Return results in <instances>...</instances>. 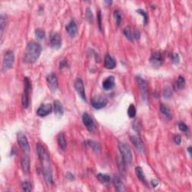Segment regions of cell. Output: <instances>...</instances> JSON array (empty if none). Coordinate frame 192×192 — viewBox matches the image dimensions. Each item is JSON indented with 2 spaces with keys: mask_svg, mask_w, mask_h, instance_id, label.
<instances>
[{
  "mask_svg": "<svg viewBox=\"0 0 192 192\" xmlns=\"http://www.w3.org/2000/svg\"><path fill=\"white\" fill-rule=\"evenodd\" d=\"M98 26L99 29L102 30V14H101V11H99L98 13Z\"/></svg>",
  "mask_w": 192,
  "mask_h": 192,
  "instance_id": "cell-42",
  "label": "cell"
},
{
  "mask_svg": "<svg viewBox=\"0 0 192 192\" xmlns=\"http://www.w3.org/2000/svg\"><path fill=\"white\" fill-rule=\"evenodd\" d=\"M50 44L51 47L54 49H59L62 46V38L59 33H53L50 35Z\"/></svg>",
  "mask_w": 192,
  "mask_h": 192,
  "instance_id": "cell-12",
  "label": "cell"
},
{
  "mask_svg": "<svg viewBox=\"0 0 192 192\" xmlns=\"http://www.w3.org/2000/svg\"><path fill=\"white\" fill-rule=\"evenodd\" d=\"M104 67L107 69H113L116 66V62L115 59L110 54H107L104 57Z\"/></svg>",
  "mask_w": 192,
  "mask_h": 192,
  "instance_id": "cell-17",
  "label": "cell"
},
{
  "mask_svg": "<svg viewBox=\"0 0 192 192\" xmlns=\"http://www.w3.org/2000/svg\"><path fill=\"white\" fill-rule=\"evenodd\" d=\"M54 108L55 113L58 116H62L64 114V107L59 101L55 100L54 102Z\"/></svg>",
  "mask_w": 192,
  "mask_h": 192,
  "instance_id": "cell-20",
  "label": "cell"
},
{
  "mask_svg": "<svg viewBox=\"0 0 192 192\" xmlns=\"http://www.w3.org/2000/svg\"><path fill=\"white\" fill-rule=\"evenodd\" d=\"M163 95L166 99L170 98L173 96V91H172V89H170V87H169L167 86V87H165L164 88Z\"/></svg>",
  "mask_w": 192,
  "mask_h": 192,
  "instance_id": "cell-29",
  "label": "cell"
},
{
  "mask_svg": "<svg viewBox=\"0 0 192 192\" xmlns=\"http://www.w3.org/2000/svg\"><path fill=\"white\" fill-rule=\"evenodd\" d=\"M125 162L124 161V160L122 158H119L117 160V164H118L119 169H120V171H124L125 170Z\"/></svg>",
  "mask_w": 192,
  "mask_h": 192,
  "instance_id": "cell-38",
  "label": "cell"
},
{
  "mask_svg": "<svg viewBox=\"0 0 192 192\" xmlns=\"http://www.w3.org/2000/svg\"><path fill=\"white\" fill-rule=\"evenodd\" d=\"M185 78L183 77H182V76H179L176 83V89H183L185 87Z\"/></svg>",
  "mask_w": 192,
  "mask_h": 192,
  "instance_id": "cell-28",
  "label": "cell"
},
{
  "mask_svg": "<svg viewBox=\"0 0 192 192\" xmlns=\"http://www.w3.org/2000/svg\"><path fill=\"white\" fill-rule=\"evenodd\" d=\"M67 178L69 180H74V176L73 175V173L68 172V173H67Z\"/></svg>",
  "mask_w": 192,
  "mask_h": 192,
  "instance_id": "cell-44",
  "label": "cell"
},
{
  "mask_svg": "<svg viewBox=\"0 0 192 192\" xmlns=\"http://www.w3.org/2000/svg\"><path fill=\"white\" fill-rule=\"evenodd\" d=\"M65 29L69 35L72 36V37H74L77 33V27L75 21L74 20H72L65 26Z\"/></svg>",
  "mask_w": 192,
  "mask_h": 192,
  "instance_id": "cell-16",
  "label": "cell"
},
{
  "mask_svg": "<svg viewBox=\"0 0 192 192\" xmlns=\"http://www.w3.org/2000/svg\"><path fill=\"white\" fill-rule=\"evenodd\" d=\"M174 142L176 143V145H180L182 142V138L181 136L179 135H176V136L174 137Z\"/></svg>",
  "mask_w": 192,
  "mask_h": 192,
  "instance_id": "cell-41",
  "label": "cell"
},
{
  "mask_svg": "<svg viewBox=\"0 0 192 192\" xmlns=\"http://www.w3.org/2000/svg\"><path fill=\"white\" fill-rule=\"evenodd\" d=\"M91 104L95 110H100L106 107L107 104V100L103 97H95L91 101Z\"/></svg>",
  "mask_w": 192,
  "mask_h": 192,
  "instance_id": "cell-11",
  "label": "cell"
},
{
  "mask_svg": "<svg viewBox=\"0 0 192 192\" xmlns=\"http://www.w3.org/2000/svg\"><path fill=\"white\" fill-rule=\"evenodd\" d=\"M113 17L115 19L116 23L118 26H120L121 22H122V14H121L120 11L119 10H116L113 12Z\"/></svg>",
  "mask_w": 192,
  "mask_h": 192,
  "instance_id": "cell-31",
  "label": "cell"
},
{
  "mask_svg": "<svg viewBox=\"0 0 192 192\" xmlns=\"http://www.w3.org/2000/svg\"><path fill=\"white\" fill-rule=\"evenodd\" d=\"M97 177H98V180L101 182V183H104V184H106V183H110V176H108V175L105 174V173H98V174Z\"/></svg>",
  "mask_w": 192,
  "mask_h": 192,
  "instance_id": "cell-26",
  "label": "cell"
},
{
  "mask_svg": "<svg viewBox=\"0 0 192 192\" xmlns=\"http://www.w3.org/2000/svg\"><path fill=\"white\" fill-rule=\"evenodd\" d=\"M24 93L22 95V106L25 109L29 105V94L31 90V81L28 77H25L24 80Z\"/></svg>",
  "mask_w": 192,
  "mask_h": 192,
  "instance_id": "cell-3",
  "label": "cell"
},
{
  "mask_svg": "<svg viewBox=\"0 0 192 192\" xmlns=\"http://www.w3.org/2000/svg\"><path fill=\"white\" fill-rule=\"evenodd\" d=\"M42 48L39 43L31 41L26 45L24 56V62L26 64H32L40 57Z\"/></svg>",
  "mask_w": 192,
  "mask_h": 192,
  "instance_id": "cell-1",
  "label": "cell"
},
{
  "mask_svg": "<svg viewBox=\"0 0 192 192\" xmlns=\"http://www.w3.org/2000/svg\"><path fill=\"white\" fill-rule=\"evenodd\" d=\"M53 111V106L50 104H44L38 108L37 115L40 117H44L50 114Z\"/></svg>",
  "mask_w": 192,
  "mask_h": 192,
  "instance_id": "cell-10",
  "label": "cell"
},
{
  "mask_svg": "<svg viewBox=\"0 0 192 192\" xmlns=\"http://www.w3.org/2000/svg\"><path fill=\"white\" fill-rule=\"evenodd\" d=\"M21 188L24 191H32V185L29 182H23L21 184Z\"/></svg>",
  "mask_w": 192,
  "mask_h": 192,
  "instance_id": "cell-36",
  "label": "cell"
},
{
  "mask_svg": "<svg viewBox=\"0 0 192 192\" xmlns=\"http://www.w3.org/2000/svg\"><path fill=\"white\" fill-rule=\"evenodd\" d=\"M102 87L104 90H110L115 87V77L113 76H109L102 83Z\"/></svg>",
  "mask_w": 192,
  "mask_h": 192,
  "instance_id": "cell-15",
  "label": "cell"
},
{
  "mask_svg": "<svg viewBox=\"0 0 192 192\" xmlns=\"http://www.w3.org/2000/svg\"><path fill=\"white\" fill-rule=\"evenodd\" d=\"M163 60V56H162L161 52L153 53L150 59V62H151L152 65L155 66V67H159V66L161 65Z\"/></svg>",
  "mask_w": 192,
  "mask_h": 192,
  "instance_id": "cell-13",
  "label": "cell"
},
{
  "mask_svg": "<svg viewBox=\"0 0 192 192\" xmlns=\"http://www.w3.org/2000/svg\"><path fill=\"white\" fill-rule=\"evenodd\" d=\"M160 111L168 119V120H171L172 118H173V116H172V113L171 110H170V107H168L167 104H161L160 105Z\"/></svg>",
  "mask_w": 192,
  "mask_h": 192,
  "instance_id": "cell-19",
  "label": "cell"
},
{
  "mask_svg": "<svg viewBox=\"0 0 192 192\" xmlns=\"http://www.w3.org/2000/svg\"><path fill=\"white\" fill-rule=\"evenodd\" d=\"M57 143L59 146L62 149V150H65L67 147V142H66L65 135L64 133L61 132L57 136Z\"/></svg>",
  "mask_w": 192,
  "mask_h": 192,
  "instance_id": "cell-21",
  "label": "cell"
},
{
  "mask_svg": "<svg viewBox=\"0 0 192 192\" xmlns=\"http://www.w3.org/2000/svg\"><path fill=\"white\" fill-rule=\"evenodd\" d=\"M123 34L129 41H133L134 40V31L132 30L131 26H126L123 29Z\"/></svg>",
  "mask_w": 192,
  "mask_h": 192,
  "instance_id": "cell-25",
  "label": "cell"
},
{
  "mask_svg": "<svg viewBox=\"0 0 192 192\" xmlns=\"http://www.w3.org/2000/svg\"><path fill=\"white\" fill-rule=\"evenodd\" d=\"M137 113V110H136V107L134 104H131L129 106L128 109V115L130 118H135V116H136Z\"/></svg>",
  "mask_w": 192,
  "mask_h": 192,
  "instance_id": "cell-30",
  "label": "cell"
},
{
  "mask_svg": "<svg viewBox=\"0 0 192 192\" xmlns=\"http://www.w3.org/2000/svg\"><path fill=\"white\" fill-rule=\"evenodd\" d=\"M82 120H83V123L85 125V127L87 128V130L89 131L92 132L95 130V122H94L93 120L91 117V116L89 115L88 113H84L82 116Z\"/></svg>",
  "mask_w": 192,
  "mask_h": 192,
  "instance_id": "cell-7",
  "label": "cell"
},
{
  "mask_svg": "<svg viewBox=\"0 0 192 192\" xmlns=\"http://www.w3.org/2000/svg\"><path fill=\"white\" fill-rule=\"evenodd\" d=\"M135 173H136V176L140 179V181L142 182L143 184L147 185L146 179L145 175H144V173L143 171V169H142L141 167H137L135 168Z\"/></svg>",
  "mask_w": 192,
  "mask_h": 192,
  "instance_id": "cell-22",
  "label": "cell"
},
{
  "mask_svg": "<svg viewBox=\"0 0 192 192\" xmlns=\"http://www.w3.org/2000/svg\"><path fill=\"white\" fill-rule=\"evenodd\" d=\"M151 183H152V186H153V187H157V186H158V182L157 181V180H155V179H152V182H151Z\"/></svg>",
  "mask_w": 192,
  "mask_h": 192,
  "instance_id": "cell-45",
  "label": "cell"
},
{
  "mask_svg": "<svg viewBox=\"0 0 192 192\" xmlns=\"http://www.w3.org/2000/svg\"><path fill=\"white\" fill-rule=\"evenodd\" d=\"M87 145L88 146L89 148L92 150L93 152H95V153H99L101 151V147L99 146L98 143H97L95 141H92V140H88L87 142Z\"/></svg>",
  "mask_w": 192,
  "mask_h": 192,
  "instance_id": "cell-24",
  "label": "cell"
},
{
  "mask_svg": "<svg viewBox=\"0 0 192 192\" xmlns=\"http://www.w3.org/2000/svg\"><path fill=\"white\" fill-rule=\"evenodd\" d=\"M178 128L181 131L183 132H188V127L186 124L184 123L183 122H180L178 123Z\"/></svg>",
  "mask_w": 192,
  "mask_h": 192,
  "instance_id": "cell-37",
  "label": "cell"
},
{
  "mask_svg": "<svg viewBox=\"0 0 192 192\" xmlns=\"http://www.w3.org/2000/svg\"><path fill=\"white\" fill-rule=\"evenodd\" d=\"M188 152H189V155H191V146H189L188 148Z\"/></svg>",
  "mask_w": 192,
  "mask_h": 192,
  "instance_id": "cell-47",
  "label": "cell"
},
{
  "mask_svg": "<svg viewBox=\"0 0 192 192\" xmlns=\"http://www.w3.org/2000/svg\"><path fill=\"white\" fill-rule=\"evenodd\" d=\"M133 128L137 133H140L141 130V122L140 120H135L133 122Z\"/></svg>",
  "mask_w": 192,
  "mask_h": 192,
  "instance_id": "cell-35",
  "label": "cell"
},
{
  "mask_svg": "<svg viewBox=\"0 0 192 192\" xmlns=\"http://www.w3.org/2000/svg\"><path fill=\"white\" fill-rule=\"evenodd\" d=\"M17 143L23 152L26 154L29 153L30 151V146H29L28 139L26 135L23 132H19L17 135Z\"/></svg>",
  "mask_w": 192,
  "mask_h": 192,
  "instance_id": "cell-5",
  "label": "cell"
},
{
  "mask_svg": "<svg viewBox=\"0 0 192 192\" xmlns=\"http://www.w3.org/2000/svg\"><path fill=\"white\" fill-rule=\"evenodd\" d=\"M14 54L11 50L6 51V54H4L2 60V71L6 72L7 70H9L14 65Z\"/></svg>",
  "mask_w": 192,
  "mask_h": 192,
  "instance_id": "cell-4",
  "label": "cell"
},
{
  "mask_svg": "<svg viewBox=\"0 0 192 192\" xmlns=\"http://www.w3.org/2000/svg\"><path fill=\"white\" fill-rule=\"evenodd\" d=\"M137 12L138 14H141L143 17V23L144 24H148V20H149V18H148V14L146 11H144L143 9H137Z\"/></svg>",
  "mask_w": 192,
  "mask_h": 192,
  "instance_id": "cell-34",
  "label": "cell"
},
{
  "mask_svg": "<svg viewBox=\"0 0 192 192\" xmlns=\"http://www.w3.org/2000/svg\"><path fill=\"white\" fill-rule=\"evenodd\" d=\"M47 83L49 89L51 92H55L58 89V79L55 74L51 73L47 77Z\"/></svg>",
  "mask_w": 192,
  "mask_h": 192,
  "instance_id": "cell-9",
  "label": "cell"
},
{
  "mask_svg": "<svg viewBox=\"0 0 192 192\" xmlns=\"http://www.w3.org/2000/svg\"><path fill=\"white\" fill-rule=\"evenodd\" d=\"M6 21H7V17L6 14H1L0 16V30H1V36L2 35L3 32H4L5 27L6 25Z\"/></svg>",
  "mask_w": 192,
  "mask_h": 192,
  "instance_id": "cell-27",
  "label": "cell"
},
{
  "mask_svg": "<svg viewBox=\"0 0 192 192\" xmlns=\"http://www.w3.org/2000/svg\"><path fill=\"white\" fill-rule=\"evenodd\" d=\"M134 39H137V40L140 39V32L139 30H137V29L134 30Z\"/></svg>",
  "mask_w": 192,
  "mask_h": 192,
  "instance_id": "cell-43",
  "label": "cell"
},
{
  "mask_svg": "<svg viewBox=\"0 0 192 192\" xmlns=\"http://www.w3.org/2000/svg\"><path fill=\"white\" fill-rule=\"evenodd\" d=\"M86 17H87V20H88L89 24H92L93 23L94 16L92 12V10L89 8H87V11H86Z\"/></svg>",
  "mask_w": 192,
  "mask_h": 192,
  "instance_id": "cell-33",
  "label": "cell"
},
{
  "mask_svg": "<svg viewBox=\"0 0 192 192\" xmlns=\"http://www.w3.org/2000/svg\"><path fill=\"white\" fill-rule=\"evenodd\" d=\"M113 183L114 185H115L116 190L117 191H124L125 190L123 183H122V180L120 179V178L119 176H116L114 177Z\"/></svg>",
  "mask_w": 192,
  "mask_h": 192,
  "instance_id": "cell-23",
  "label": "cell"
},
{
  "mask_svg": "<svg viewBox=\"0 0 192 192\" xmlns=\"http://www.w3.org/2000/svg\"><path fill=\"white\" fill-rule=\"evenodd\" d=\"M74 88L77 91V94L80 95V97L84 102H87V97H86L85 88H84L83 82L80 78H77L74 82Z\"/></svg>",
  "mask_w": 192,
  "mask_h": 192,
  "instance_id": "cell-8",
  "label": "cell"
},
{
  "mask_svg": "<svg viewBox=\"0 0 192 192\" xmlns=\"http://www.w3.org/2000/svg\"><path fill=\"white\" fill-rule=\"evenodd\" d=\"M136 81L144 100L145 99L147 100V98H148V85H147V83L140 76L136 77Z\"/></svg>",
  "mask_w": 192,
  "mask_h": 192,
  "instance_id": "cell-6",
  "label": "cell"
},
{
  "mask_svg": "<svg viewBox=\"0 0 192 192\" xmlns=\"http://www.w3.org/2000/svg\"><path fill=\"white\" fill-rule=\"evenodd\" d=\"M21 168L23 172L26 174H28L30 170V159L27 155H24L21 158Z\"/></svg>",
  "mask_w": 192,
  "mask_h": 192,
  "instance_id": "cell-18",
  "label": "cell"
},
{
  "mask_svg": "<svg viewBox=\"0 0 192 192\" xmlns=\"http://www.w3.org/2000/svg\"><path fill=\"white\" fill-rule=\"evenodd\" d=\"M104 2H105L107 5H108V6H110V5L112 4L113 2L112 1H105Z\"/></svg>",
  "mask_w": 192,
  "mask_h": 192,
  "instance_id": "cell-46",
  "label": "cell"
},
{
  "mask_svg": "<svg viewBox=\"0 0 192 192\" xmlns=\"http://www.w3.org/2000/svg\"><path fill=\"white\" fill-rule=\"evenodd\" d=\"M171 59L174 64H178L179 62V56L177 54H173L171 55Z\"/></svg>",
  "mask_w": 192,
  "mask_h": 192,
  "instance_id": "cell-39",
  "label": "cell"
},
{
  "mask_svg": "<svg viewBox=\"0 0 192 192\" xmlns=\"http://www.w3.org/2000/svg\"><path fill=\"white\" fill-rule=\"evenodd\" d=\"M35 34L36 38L39 40H42L45 38V32L42 29H36L35 31Z\"/></svg>",
  "mask_w": 192,
  "mask_h": 192,
  "instance_id": "cell-32",
  "label": "cell"
},
{
  "mask_svg": "<svg viewBox=\"0 0 192 192\" xmlns=\"http://www.w3.org/2000/svg\"><path fill=\"white\" fill-rule=\"evenodd\" d=\"M119 150L124 161L127 164L131 163L133 160V154H132L131 149L128 144L121 142L119 143Z\"/></svg>",
  "mask_w": 192,
  "mask_h": 192,
  "instance_id": "cell-2",
  "label": "cell"
},
{
  "mask_svg": "<svg viewBox=\"0 0 192 192\" xmlns=\"http://www.w3.org/2000/svg\"><path fill=\"white\" fill-rule=\"evenodd\" d=\"M68 66V62L66 59H62L59 62V68L62 69L64 68H66Z\"/></svg>",
  "mask_w": 192,
  "mask_h": 192,
  "instance_id": "cell-40",
  "label": "cell"
},
{
  "mask_svg": "<svg viewBox=\"0 0 192 192\" xmlns=\"http://www.w3.org/2000/svg\"><path fill=\"white\" fill-rule=\"evenodd\" d=\"M130 140L132 144L135 146V148L137 149V151L140 152H144V146L143 144L142 143L141 140L140 139V137L135 136V135H131L130 136Z\"/></svg>",
  "mask_w": 192,
  "mask_h": 192,
  "instance_id": "cell-14",
  "label": "cell"
}]
</instances>
